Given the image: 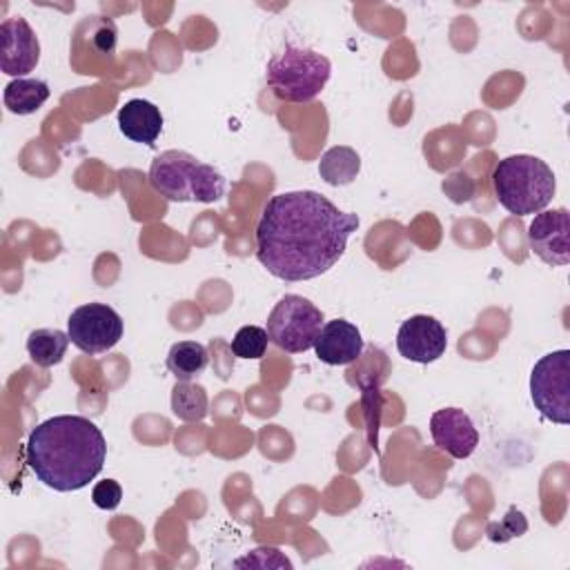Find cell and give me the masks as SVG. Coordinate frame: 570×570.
<instances>
[{
	"mask_svg": "<svg viewBox=\"0 0 570 570\" xmlns=\"http://www.w3.org/2000/svg\"><path fill=\"white\" fill-rule=\"evenodd\" d=\"M356 227V214L341 212L318 191H283L263 207L256 258L285 283L309 281L338 263Z\"/></svg>",
	"mask_w": 570,
	"mask_h": 570,
	"instance_id": "obj_1",
	"label": "cell"
},
{
	"mask_svg": "<svg viewBox=\"0 0 570 570\" xmlns=\"http://www.w3.org/2000/svg\"><path fill=\"white\" fill-rule=\"evenodd\" d=\"M107 459V441L87 416L60 414L38 423L27 439L24 461L47 488L76 492L94 481Z\"/></svg>",
	"mask_w": 570,
	"mask_h": 570,
	"instance_id": "obj_2",
	"label": "cell"
},
{
	"mask_svg": "<svg viewBox=\"0 0 570 570\" xmlns=\"http://www.w3.org/2000/svg\"><path fill=\"white\" fill-rule=\"evenodd\" d=\"M492 189L503 209L517 216L543 212L557 191V180L546 160L530 154L501 158L492 169Z\"/></svg>",
	"mask_w": 570,
	"mask_h": 570,
	"instance_id": "obj_3",
	"label": "cell"
},
{
	"mask_svg": "<svg viewBox=\"0 0 570 570\" xmlns=\"http://www.w3.org/2000/svg\"><path fill=\"white\" fill-rule=\"evenodd\" d=\"M149 183L171 203H216L225 194V176L180 149H167L151 160Z\"/></svg>",
	"mask_w": 570,
	"mask_h": 570,
	"instance_id": "obj_4",
	"label": "cell"
},
{
	"mask_svg": "<svg viewBox=\"0 0 570 570\" xmlns=\"http://www.w3.org/2000/svg\"><path fill=\"white\" fill-rule=\"evenodd\" d=\"M330 60L305 47H285L274 53L265 67V80L272 94L285 102H309L327 85Z\"/></svg>",
	"mask_w": 570,
	"mask_h": 570,
	"instance_id": "obj_5",
	"label": "cell"
},
{
	"mask_svg": "<svg viewBox=\"0 0 570 570\" xmlns=\"http://www.w3.org/2000/svg\"><path fill=\"white\" fill-rule=\"evenodd\" d=\"M323 327V312L298 294H285L267 316L269 341L289 354H301L314 347Z\"/></svg>",
	"mask_w": 570,
	"mask_h": 570,
	"instance_id": "obj_6",
	"label": "cell"
},
{
	"mask_svg": "<svg viewBox=\"0 0 570 570\" xmlns=\"http://www.w3.org/2000/svg\"><path fill=\"white\" fill-rule=\"evenodd\" d=\"M530 396L543 419L570 423V350H554L534 363Z\"/></svg>",
	"mask_w": 570,
	"mask_h": 570,
	"instance_id": "obj_7",
	"label": "cell"
},
{
	"mask_svg": "<svg viewBox=\"0 0 570 570\" xmlns=\"http://www.w3.org/2000/svg\"><path fill=\"white\" fill-rule=\"evenodd\" d=\"M120 314L105 303H85L67 318V334L71 343L85 354H102L122 338Z\"/></svg>",
	"mask_w": 570,
	"mask_h": 570,
	"instance_id": "obj_8",
	"label": "cell"
},
{
	"mask_svg": "<svg viewBox=\"0 0 570 570\" xmlns=\"http://www.w3.org/2000/svg\"><path fill=\"white\" fill-rule=\"evenodd\" d=\"M530 249L548 265L570 263V214L566 207L543 209L528 225Z\"/></svg>",
	"mask_w": 570,
	"mask_h": 570,
	"instance_id": "obj_9",
	"label": "cell"
},
{
	"mask_svg": "<svg viewBox=\"0 0 570 570\" xmlns=\"http://www.w3.org/2000/svg\"><path fill=\"white\" fill-rule=\"evenodd\" d=\"M448 332L441 321L428 314L410 316L396 332V350L412 363H434L445 354Z\"/></svg>",
	"mask_w": 570,
	"mask_h": 570,
	"instance_id": "obj_10",
	"label": "cell"
},
{
	"mask_svg": "<svg viewBox=\"0 0 570 570\" xmlns=\"http://www.w3.org/2000/svg\"><path fill=\"white\" fill-rule=\"evenodd\" d=\"M40 60V42L22 16L7 18L0 24V69L7 76L22 78Z\"/></svg>",
	"mask_w": 570,
	"mask_h": 570,
	"instance_id": "obj_11",
	"label": "cell"
},
{
	"mask_svg": "<svg viewBox=\"0 0 570 570\" xmlns=\"http://www.w3.org/2000/svg\"><path fill=\"white\" fill-rule=\"evenodd\" d=\"M430 434L439 450L452 459H468L479 445V432L468 412L461 407H443L430 416Z\"/></svg>",
	"mask_w": 570,
	"mask_h": 570,
	"instance_id": "obj_12",
	"label": "cell"
},
{
	"mask_svg": "<svg viewBox=\"0 0 570 570\" xmlns=\"http://www.w3.org/2000/svg\"><path fill=\"white\" fill-rule=\"evenodd\" d=\"M314 352L327 365H350L363 354V336L354 323L334 318L321 327Z\"/></svg>",
	"mask_w": 570,
	"mask_h": 570,
	"instance_id": "obj_13",
	"label": "cell"
},
{
	"mask_svg": "<svg viewBox=\"0 0 570 570\" xmlns=\"http://www.w3.org/2000/svg\"><path fill=\"white\" fill-rule=\"evenodd\" d=\"M118 129L125 138L151 147L163 131V114L154 102L131 98L118 109Z\"/></svg>",
	"mask_w": 570,
	"mask_h": 570,
	"instance_id": "obj_14",
	"label": "cell"
},
{
	"mask_svg": "<svg viewBox=\"0 0 570 570\" xmlns=\"http://www.w3.org/2000/svg\"><path fill=\"white\" fill-rule=\"evenodd\" d=\"M49 85L38 78H16L4 87V107L16 116L36 114L49 98Z\"/></svg>",
	"mask_w": 570,
	"mask_h": 570,
	"instance_id": "obj_15",
	"label": "cell"
},
{
	"mask_svg": "<svg viewBox=\"0 0 570 570\" xmlns=\"http://www.w3.org/2000/svg\"><path fill=\"white\" fill-rule=\"evenodd\" d=\"M71 338L62 330H49L40 327L29 332L27 336V354L29 358L40 367H53L62 361Z\"/></svg>",
	"mask_w": 570,
	"mask_h": 570,
	"instance_id": "obj_16",
	"label": "cell"
},
{
	"mask_svg": "<svg viewBox=\"0 0 570 570\" xmlns=\"http://www.w3.org/2000/svg\"><path fill=\"white\" fill-rule=\"evenodd\" d=\"M209 363V352L198 341H178L167 352V370L176 381L196 379Z\"/></svg>",
	"mask_w": 570,
	"mask_h": 570,
	"instance_id": "obj_17",
	"label": "cell"
},
{
	"mask_svg": "<svg viewBox=\"0 0 570 570\" xmlns=\"http://www.w3.org/2000/svg\"><path fill=\"white\" fill-rule=\"evenodd\" d=\"M358 169H361V156L345 145H336L327 149L318 163L321 178L332 187L350 185L356 178Z\"/></svg>",
	"mask_w": 570,
	"mask_h": 570,
	"instance_id": "obj_18",
	"label": "cell"
},
{
	"mask_svg": "<svg viewBox=\"0 0 570 570\" xmlns=\"http://www.w3.org/2000/svg\"><path fill=\"white\" fill-rule=\"evenodd\" d=\"M207 390L191 381H176L171 387V412L187 423H198L207 416Z\"/></svg>",
	"mask_w": 570,
	"mask_h": 570,
	"instance_id": "obj_19",
	"label": "cell"
},
{
	"mask_svg": "<svg viewBox=\"0 0 570 570\" xmlns=\"http://www.w3.org/2000/svg\"><path fill=\"white\" fill-rule=\"evenodd\" d=\"M267 343H269V336H267L265 327L243 325L234 334L229 347H232L234 356H238V358H263L267 352Z\"/></svg>",
	"mask_w": 570,
	"mask_h": 570,
	"instance_id": "obj_20",
	"label": "cell"
},
{
	"mask_svg": "<svg viewBox=\"0 0 570 570\" xmlns=\"http://www.w3.org/2000/svg\"><path fill=\"white\" fill-rule=\"evenodd\" d=\"M525 530H528V521H525L523 512L512 505V508L508 510V514H505L501 521L488 523L485 534H488V539L494 541V543H505V541H510V539H514V537H521Z\"/></svg>",
	"mask_w": 570,
	"mask_h": 570,
	"instance_id": "obj_21",
	"label": "cell"
},
{
	"mask_svg": "<svg viewBox=\"0 0 570 570\" xmlns=\"http://www.w3.org/2000/svg\"><path fill=\"white\" fill-rule=\"evenodd\" d=\"M120 499H122V488L118 481L114 479H105V481H98L91 490V501L100 508V510H114L120 505Z\"/></svg>",
	"mask_w": 570,
	"mask_h": 570,
	"instance_id": "obj_22",
	"label": "cell"
}]
</instances>
